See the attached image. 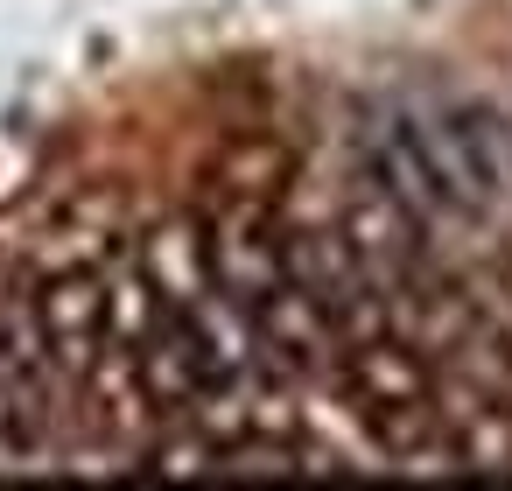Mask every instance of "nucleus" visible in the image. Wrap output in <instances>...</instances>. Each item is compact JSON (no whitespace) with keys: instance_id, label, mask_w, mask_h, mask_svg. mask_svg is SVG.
Segmentation results:
<instances>
[{"instance_id":"nucleus-1","label":"nucleus","mask_w":512,"mask_h":491,"mask_svg":"<svg viewBox=\"0 0 512 491\" xmlns=\"http://www.w3.org/2000/svg\"><path fill=\"white\" fill-rule=\"evenodd\" d=\"M29 316H36V344H43L57 386H92V372L113 358L106 274L99 267H57V274H43V288L29 295Z\"/></svg>"},{"instance_id":"nucleus-2","label":"nucleus","mask_w":512,"mask_h":491,"mask_svg":"<svg viewBox=\"0 0 512 491\" xmlns=\"http://www.w3.org/2000/svg\"><path fill=\"white\" fill-rule=\"evenodd\" d=\"M421 127H428V148H435L463 218H484L512 197V127L491 106L442 99V106H421Z\"/></svg>"},{"instance_id":"nucleus-3","label":"nucleus","mask_w":512,"mask_h":491,"mask_svg":"<svg viewBox=\"0 0 512 491\" xmlns=\"http://www.w3.org/2000/svg\"><path fill=\"white\" fill-rule=\"evenodd\" d=\"M204 267H211V288L239 309H253L267 288L288 281V225L274 218V197H225L204 225Z\"/></svg>"},{"instance_id":"nucleus-4","label":"nucleus","mask_w":512,"mask_h":491,"mask_svg":"<svg viewBox=\"0 0 512 491\" xmlns=\"http://www.w3.org/2000/svg\"><path fill=\"white\" fill-rule=\"evenodd\" d=\"M365 176L386 197H400L428 232L463 218V204H456V190H449V176H442V162L428 148L421 106H379L372 113V127H365Z\"/></svg>"},{"instance_id":"nucleus-5","label":"nucleus","mask_w":512,"mask_h":491,"mask_svg":"<svg viewBox=\"0 0 512 491\" xmlns=\"http://www.w3.org/2000/svg\"><path fill=\"white\" fill-rule=\"evenodd\" d=\"M141 470H155V477H218V435H162L141 456Z\"/></svg>"}]
</instances>
